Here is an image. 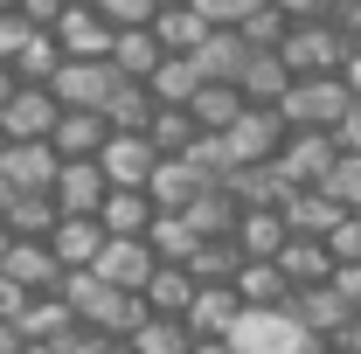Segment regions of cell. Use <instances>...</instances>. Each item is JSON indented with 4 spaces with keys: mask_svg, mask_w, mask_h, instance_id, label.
I'll return each instance as SVG.
<instances>
[{
    "mask_svg": "<svg viewBox=\"0 0 361 354\" xmlns=\"http://www.w3.org/2000/svg\"><path fill=\"white\" fill-rule=\"evenodd\" d=\"M7 354H56V348H49V341H14Z\"/></svg>",
    "mask_w": 361,
    "mask_h": 354,
    "instance_id": "cell-54",
    "label": "cell"
},
{
    "mask_svg": "<svg viewBox=\"0 0 361 354\" xmlns=\"http://www.w3.org/2000/svg\"><path fill=\"white\" fill-rule=\"evenodd\" d=\"M180 216L195 222V236H236V222H243V202H236V188L229 181H209Z\"/></svg>",
    "mask_w": 361,
    "mask_h": 354,
    "instance_id": "cell-18",
    "label": "cell"
},
{
    "mask_svg": "<svg viewBox=\"0 0 361 354\" xmlns=\"http://www.w3.org/2000/svg\"><path fill=\"white\" fill-rule=\"evenodd\" d=\"M126 70L111 63V56H63V70L49 77V90L63 97V104H84V111H104V97L118 84Z\"/></svg>",
    "mask_w": 361,
    "mask_h": 354,
    "instance_id": "cell-5",
    "label": "cell"
},
{
    "mask_svg": "<svg viewBox=\"0 0 361 354\" xmlns=\"http://www.w3.org/2000/svg\"><path fill=\"white\" fill-rule=\"evenodd\" d=\"M104 243H111V229H104L97 216H63L56 229H49V250L63 257V271L97 264V257H104Z\"/></svg>",
    "mask_w": 361,
    "mask_h": 354,
    "instance_id": "cell-14",
    "label": "cell"
},
{
    "mask_svg": "<svg viewBox=\"0 0 361 354\" xmlns=\"http://www.w3.org/2000/svg\"><path fill=\"white\" fill-rule=\"evenodd\" d=\"M28 35H35V21H28L21 7H0V56H7V63H14V49L28 42Z\"/></svg>",
    "mask_w": 361,
    "mask_h": 354,
    "instance_id": "cell-44",
    "label": "cell"
},
{
    "mask_svg": "<svg viewBox=\"0 0 361 354\" xmlns=\"http://www.w3.org/2000/svg\"><path fill=\"white\" fill-rule=\"evenodd\" d=\"M180 319L195 326V341H229L236 319H243V292H236V278H223V285H195V299H188Z\"/></svg>",
    "mask_w": 361,
    "mask_h": 354,
    "instance_id": "cell-7",
    "label": "cell"
},
{
    "mask_svg": "<svg viewBox=\"0 0 361 354\" xmlns=\"http://www.w3.org/2000/svg\"><path fill=\"white\" fill-rule=\"evenodd\" d=\"M21 299H28V292H21V285H14V278H7V271H0V312H7V319H14V306H21Z\"/></svg>",
    "mask_w": 361,
    "mask_h": 354,
    "instance_id": "cell-50",
    "label": "cell"
},
{
    "mask_svg": "<svg viewBox=\"0 0 361 354\" xmlns=\"http://www.w3.org/2000/svg\"><path fill=\"white\" fill-rule=\"evenodd\" d=\"M49 139H56L63 160H97L104 139H111V118H104V111H84V104H63V118H56Z\"/></svg>",
    "mask_w": 361,
    "mask_h": 354,
    "instance_id": "cell-15",
    "label": "cell"
},
{
    "mask_svg": "<svg viewBox=\"0 0 361 354\" xmlns=\"http://www.w3.org/2000/svg\"><path fill=\"white\" fill-rule=\"evenodd\" d=\"M56 35H63V49L70 56H111V21H104V7L97 0H70L63 14H56Z\"/></svg>",
    "mask_w": 361,
    "mask_h": 354,
    "instance_id": "cell-13",
    "label": "cell"
},
{
    "mask_svg": "<svg viewBox=\"0 0 361 354\" xmlns=\"http://www.w3.org/2000/svg\"><path fill=\"white\" fill-rule=\"evenodd\" d=\"M56 167H63L56 139H7V153H0V174L14 181V188H49Z\"/></svg>",
    "mask_w": 361,
    "mask_h": 354,
    "instance_id": "cell-17",
    "label": "cell"
},
{
    "mask_svg": "<svg viewBox=\"0 0 361 354\" xmlns=\"http://www.w3.org/2000/svg\"><path fill=\"white\" fill-rule=\"evenodd\" d=\"M153 243L146 236H111L104 243V257H97V271L111 278V285H126V292H146V278H153Z\"/></svg>",
    "mask_w": 361,
    "mask_h": 354,
    "instance_id": "cell-19",
    "label": "cell"
},
{
    "mask_svg": "<svg viewBox=\"0 0 361 354\" xmlns=\"http://www.w3.org/2000/svg\"><path fill=\"white\" fill-rule=\"evenodd\" d=\"M188 271H195L202 285H223V278L243 271V243H236V236H202L195 257H188Z\"/></svg>",
    "mask_w": 361,
    "mask_h": 354,
    "instance_id": "cell-37",
    "label": "cell"
},
{
    "mask_svg": "<svg viewBox=\"0 0 361 354\" xmlns=\"http://www.w3.org/2000/svg\"><path fill=\"white\" fill-rule=\"evenodd\" d=\"M278 264L292 285H319V278H334V250H326V236H285V250H278Z\"/></svg>",
    "mask_w": 361,
    "mask_h": 354,
    "instance_id": "cell-31",
    "label": "cell"
},
{
    "mask_svg": "<svg viewBox=\"0 0 361 354\" xmlns=\"http://www.w3.org/2000/svg\"><path fill=\"white\" fill-rule=\"evenodd\" d=\"M334 160H341V139L326 133V126H292L285 146H278V174L292 181V188H319V181L334 174Z\"/></svg>",
    "mask_w": 361,
    "mask_h": 354,
    "instance_id": "cell-4",
    "label": "cell"
},
{
    "mask_svg": "<svg viewBox=\"0 0 361 354\" xmlns=\"http://www.w3.org/2000/svg\"><path fill=\"white\" fill-rule=\"evenodd\" d=\"M153 35L167 42V56H188V49L209 35V21H202V7H195V0H160V14H153Z\"/></svg>",
    "mask_w": 361,
    "mask_h": 354,
    "instance_id": "cell-29",
    "label": "cell"
},
{
    "mask_svg": "<svg viewBox=\"0 0 361 354\" xmlns=\"http://www.w3.org/2000/svg\"><path fill=\"white\" fill-rule=\"evenodd\" d=\"M236 84H243L250 104H278V97L292 90V63H285L278 49H250V63H243V77H236Z\"/></svg>",
    "mask_w": 361,
    "mask_h": 354,
    "instance_id": "cell-26",
    "label": "cell"
},
{
    "mask_svg": "<svg viewBox=\"0 0 361 354\" xmlns=\"http://www.w3.org/2000/svg\"><path fill=\"white\" fill-rule=\"evenodd\" d=\"M63 56H70L63 35H56V28H35L28 42L14 49V77H21V84H49V77L63 70Z\"/></svg>",
    "mask_w": 361,
    "mask_h": 354,
    "instance_id": "cell-33",
    "label": "cell"
},
{
    "mask_svg": "<svg viewBox=\"0 0 361 354\" xmlns=\"http://www.w3.org/2000/svg\"><path fill=\"white\" fill-rule=\"evenodd\" d=\"M153 111H160V97L146 77H118L111 97H104V118H111V133H146L153 126Z\"/></svg>",
    "mask_w": 361,
    "mask_h": 354,
    "instance_id": "cell-20",
    "label": "cell"
},
{
    "mask_svg": "<svg viewBox=\"0 0 361 354\" xmlns=\"http://www.w3.org/2000/svg\"><path fill=\"white\" fill-rule=\"evenodd\" d=\"M97 354H139V348H133V341H126V334H118V341H104V348H97Z\"/></svg>",
    "mask_w": 361,
    "mask_h": 354,
    "instance_id": "cell-55",
    "label": "cell"
},
{
    "mask_svg": "<svg viewBox=\"0 0 361 354\" xmlns=\"http://www.w3.org/2000/svg\"><path fill=\"white\" fill-rule=\"evenodd\" d=\"M326 195H334L341 209H361V153H341V160H334V174H326Z\"/></svg>",
    "mask_w": 361,
    "mask_h": 354,
    "instance_id": "cell-41",
    "label": "cell"
},
{
    "mask_svg": "<svg viewBox=\"0 0 361 354\" xmlns=\"http://www.w3.org/2000/svg\"><path fill=\"white\" fill-rule=\"evenodd\" d=\"M126 341H133L139 354H188V348H195V326H188L180 312H153V306H146V319H139Z\"/></svg>",
    "mask_w": 361,
    "mask_h": 354,
    "instance_id": "cell-28",
    "label": "cell"
},
{
    "mask_svg": "<svg viewBox=\"0 0 361 354\" xmlns=\"http://www.w3.org/2000/svg\"><path fill=\"white\" fill-rule=\"evenodd\" d=\"M146 84H153V97H160V104H188L209 77H202V63H195V56H160V70H153Z\"/></svg>",
    "mask_w": 361,
    "mask_h": 354,
    "instance_id": "cell-36",
    "label": "cell"
},
{
    "mask_svg": "<svg viewBox=\"0 0 361 354\" xmlns=\"http://www.w3.org/2000/svg\"><path fill=\"white\" fill-rule=\"evenodd\" d=\"M160 56H167V42L153 35V21H146V28H118V35H111V63H118L126 77H153V70H160Z\"/></svg>",
    "mask_w": 361,
    "mask_h": 354,
    "instance_id": "cell-34",
    "label": "cell"
},
{
    "mask_svg": "<svg viewBox=\"0 0 361 354\" xmlns=\"http://www.w3.org/2000/svg\"><path fill=\"white\" fill-rule=\"evenodd\" d=\"M195 285H202V278H195L188 264H167V257H160V264H153V278H146V306H153V312H188Z\"/></svg>",
    "mask_w": 361,
    "mask_h": 354,
    "instance_id": "cell-35",
    "label": "cell"
},
{
    "mask_svg": "<svg viewBox=\"0 0 361 354\" xmlns=\"http://www.w3.org/2000/svg\"><path fill=\"white\" fill-rule=\"evenodd\" d=\"M278 111H285V126H341L348 111H355V90L341 70H319V77H292V90L278 97Z\"/></svg>",
    "mask_w": 361,
    "mask_h": 354,
    "instance_id": "cell-3",
    "label": "cell"
},
{
    "mask_svg": "<svg viewBox=\"0 0 361 354\" xmlns=\"http://www.w3.org/2000/svg\"><path fill=\"white\" fill-rule=\"evenodd\" d=\"M14 84H21V77H14V63H7V56H0V104H7V97H14Z\"/></svg>",
    "mask_w": 361,
    "mask_h": 354,
    "instance_id": "cell-51",
    "label": "cell"
},
{
    "mask_svg": "<svg viewBox=\"0 0 361 354\" xmlns=\"http://www.w3.org/2000/svg\"><path fill=\"white\" fill-rule=\"evenodd\" d=\"M14 341H21V326H14V319H7V312H0V354L14 348Z\"/></svg>",
    "mask_w": 361,
    "mask_h": 354,
    "instance_id": "cell-53",
    "label": "cell"
},
{
    "mask_svg": "<svg viewBox=\"0 0 361 354\" xmlns=\"http://www.w3.org/2000/svg\"><path fill=\"white\" fill-rule=\"evenodd\" d=\"M56 118H63V97H56L49 84H14V97L0 104L7 139H49V133H56Z\"/></svg>",
    "mask_w": 361,
    "mask_h": 354,
    "instance_id": "cell-8",
    "label": "cell"
},
{
    "mask_svg": "<svg viewBox=\"0 0 361 354\" xmlns=\"http://www.w3.org/2000/svg\"><path fill=\"white\" fill-rule=\"evenodd\" d=\"M202 188H209V174H202L188 153H160V167H153V181H146L153 209H174V216L195 202V195H202Z\"/></svg>",
    "mask_w": 361,
    "mask_h": 354,
    "instance_id": "cell-16",
    "label": "cell"
},
{
    "mask_svg": "<svg viewBox=\"0 0 361 354\" xmlns=\"http://www.w3.org/2000/svg\"><path fill=\"white\" fill-rule=\"evenodd\" d=\"M278 56L292 63V77H319V70H348V56H355V35L334 21V14H299L292 28H285V42Z\"/></svg>",
    "mask_w": 361,
    "mask_h": 354,
    "instance_id": "cell-2",
    "label": "cell"
},
{
    "mask_svg": "<svg viewBox=\"0 0 361 354\" xmlns=\"http://www.w3.org/2000/svg\"><path fill=\"white\" fill-rule=\"evenodd\" d=\"M326 250H334V264H361V209H348L326 229Z\"/></svg>",
    "mask_w": 361,
    "mask_h": 354,
    "instance_id": "cell-42",
    "label": "cell"
},
{
    "mask_svg": "<svg viewBox=\"0 0 361 354\" xmlns=\"http://www.w3.org/2000/svg\"><path fill=\"white\" fill-rule=\"evenodd\" d=\"M70 319H77V306L63 299V285H56V292H28V299L14 306V326H21V341H56Z\"/></svg>",
    "mask_w": 361,
    "mask_h": 354,
    "instance_id": "cell-23",
    "label": "cell"
},
{
    "mask_svg": "<svg viewBox=\"0 0 361 354\" xmlns=\"http://www.w3.org/2000/svg\"><path fill=\"white\" fill-rule=\"evenodd\" d=\"M285 133H292V126H285V111H278V104H243V118H236L223 139H229V153H236V160H278Z\"/></svg>",
    "mask_w": 361,
    "mask_h": 354,
    "instance_id": "cell-9",
    "label": "cell"
},
{
    "mask_svg": "<svg viewBox=\"0 0 361 354\" xmlns=\"http://www.w3.org/2000/svg\"><path fill=\"white\" fill-rule=\"evenodd\" d=\"M278 209H285V222H292V229H299V236H326V229H334V222L348 216V209H341V202H334V195H326V181H319V188H292V195H285V202H278Z\"/></svg>",
    "mask_w": 361,
    "mask_h": 354,
    "instance_id": "cell-25",
    "label": "cell"
},
{
    "mask_svg": "<svg viewBox=\"0 0 361 354\" xmlns=\"http://www.w3.org/2000/svg\"><path fill=\"white\" fill-rule=\"evenodd\" d=\"M97 7H104L111 28H146V21L160 14V0H97Z\"/></svg>",
    "mask_w": 361,
    "mask_h": 354,
    "instance_id": "cell-43",
    "label": "cell"
},
{
    "mask_svg": "<svg viewBox=\"0 0 361 354\" xmlns=\"http://www.w3.org/2000/svg\"><path fill=\"white\" fill-rule=\"evenodd\" d=\"M195 7H202L209 28H236V21H243L250 7H264V0H195Z\"/></svg>",
    "mask_w": 361,
    "mask_h": 354,
    "instance_id": "cell-45",
    "label": "cell"
},
{
    "mask_svg": "<svg viewBox=\"0 0 361 354\" xmlns=\"http://www.w3.org/2000/svg\"><path fill=\"white\" fill-rule=\"evenodd\" d=\"M334 139H341V153H361V104L341 118V126H334Z\"/></svg>",
    "mask_w": 361,
    "mask_h": 354,
    "instance_id": "cell-47",
    "label": "cell"
},
{
    "mask_svg": "<svg viewBox=\"0 0 361 354\" xmlns=\"http://www.w3.org/2000/svg\"><path fill=\"white\" fill-rule=\"evenodd\" d=\"M334 285H341V292L361 306V264H334Z\"/></svg>",
    "mask_w": 361,
    "mask_h": 354,
    "instance_id": "cell-49",
    "label": "cell"
},
{
    "mask_svg": "<svg viewBox=\"0 0 361 354\" xmlns=\"http://www.w3.org/2000/svg\"><path fill=\"white\" fill-rule=\"evenodd\" d=\"M97 160H104L111 188H146V181H153V167H160V146H153L146 133H111Z\"/></svg>",
    "mask_w": 361,
    "mask_h": 354,
    "instance_id": "cell-12",
    "label": "cell"
},
{
    "mask_svg": "<svg viewBox=\"0 0 361 354\" xmlns=\"http://www.w3.org/2000/svg\"><path fill=\"white\" fill-rule=\"evenodd\" d=\"M49 195H56L63 216H97L104 195H111V174H104V160H63L56 181H49Z\"/></svg>",
    "mask_w": 361,
    "mask_h": 354,
    "instance_id": "cell-6",
    "label": "cell"
},
{
    "mask_svg": "<svg viewBox=\"0 0 361 354\" xmlns=\"http://www.w3.org/2000/svg\"><path fill=\"white\" fill-rule=\"evenodd\" d=\"M146 243H153V257H167V264H188L202 236H195V222H188V216L160 209V216H153V229H146Z\"/></svg>",
    "mask_w": 361,
    "mask_h": 354,
    "instance_id": "cell-38",
    "label": "cell"
},
{
    "mask_svg": "<svg viewBox=\"0 0 361 354\" xmlns=\"http://www.w3.org/2000/svg\"><path fill=\"white\" fill-rule=\"evenodd\" d=\"M278 7H285L292 21H299V14H341V0H278Z\"/></svg>",
    "mask_w": 361,
    "mask_h": 354,
    "instance_id": "cell-48",
    "label": "cell"
},
{
    "mask_svg": "<svg viewBox=\"0 0 361 354\" xmlns=\"http://www.w3.org/2000/svg\"><path fill=\"white\" fill-rule=\"evenodd\" d=\"M285 236H292V222H285V209H271V202H250L243 222H236L243 257H278V250H285Z\"/></svg>",
    "mask_w": 361,
    "mask_h": 354,
    "instance_id": "cell-24",
    "label": "cell"
},
{
    "mask_svg": "<svg viewBox=\"0 0 361 354\" xmlns=\"http://www.w3.org/2000/svg\"><path fill=\"white\" fill-rule=\"evenodd\" d=\"M14 7H21V14L35 21V28H56V14H63L70 0H14Z\"/></svg>",
    "mask_w": 361,
    "mask_h": 354,
    "instance_id": "cell-46",
    "label": "cell"
},
{
    "mask_svg": "<svg viewBox=\"0 0 361 354\" xmlns=\"http://www.w3.org/2000/svg\"><path fill=\"white\" fill-rule=\"evenodd\" d=\"M7 243H14V229H7V222H0V257H7Z\"/></svg>",
    "mask_w": 361,
    "mask_h": 354,
    "instance_id": "cell-56",
    "label": "cell"
},
{
    "mask_svg": "<svg viewBox=\"0 0 361 354\" xmlns=\"http://www.w3.org/2000/svg\"><path fill=\"white\" fill-rule=\"evenodd\" d=\"M63 299H70V306H77V319H90L97 334H133L139 319H146V292H126V285H111L97 264L63 271Z\"/></svg>",
    "mask_w": 361,
    "mask_h": 354,
    "instance_id": "cell-1",
    "label": "cell"
},
{
    "mask_svg": "<svg viewBox=\"0 0 361 354\" xmlns=\"http://www.w3.org/2000/svg\"><path fill=\"white\" fill-rule=\"evenodd\" d=\"M153 216H160V209H153V195H146V188H111V195H104V209H97V222H104L111 236H146Z\"/></svg>",
    "mask_w": 361,
    "mask_h": 354,
    "instance_id": "cell-27",
    "label": "cell"
},
{
    "mask_svg": "<svg viewBox=\"0 0 361 354\" xmlns=\"http://www.w3.org/2000/svg\"><path fill=\"white\" fill-rule=\"evenodd\" d=\"M188 354H236V341H195Z\"/></svg>",
    "mask_w": 361,
    "mask_h": 354,
    "instance_id": "cell-52",
    "label": "cell"
},
{
    "mask_svg": "<svg viewBox=\"0 0 361 354\" xmlns=\"http://www.w3.org/2000/svg\"><path fill=\"white\" fill-rule=\"evenodd\" d=\"M236 292H243V306H285V299H292V278H285L278 257H243Z\"/></svg>",
    "mask_w": 361,
    "mask_h": 354,
    "instance_id": "cell-30",
    "label": "cell"
},
{
    "mask_svg": "<svg viewBox=\"0 0 361 354\" xmlns=\"http://www.w3.org/2000/svg\"><path fill=\"white\" fill-rule=\"evenodd\" d=\"M243 104H250V97H243V84H229V77H209V84L188 97V111H195L202 133H229V126L243 118Z\"/></svg>",
    "mask_w": 361,
    "mask_h": 354,
    "instance_id": "cell-21",
    "label": "cell"
},
{
    "mask_svg": "<svg viewBox=\"0 0 361 354\" xmlns=\"http://www.w3.org/2000/svg\"><path fill=\"white\" fill-rule=\"evenodd\" d=\"M0 271H7L21 292H56V285H63V257L49 250V236H14L7 257H0Z\"/></svg>",
    "mask_w": 361,
    "mask_h": 354,
    "instance_id": "cell-11",
    "label": "cell"
},
{
    "mask_svg": "<svg viewBox=\"0 0 361 354\" xmlns=\"http://www.w3.org/2000/svg\"><path fill=\"white\" fill-rule=\"evenodd\" d=\"M7 229H14V236H49V229H56V222H63V209H56V195H49V188H14V202H7Z\"/></svg>",
    "mask_w": 361,
    "mask_h": 354,
    "instance_id": "cell-32",
    "label": "cell"
},
{
    "mask_svg": "<svg viewBox=\"0 0 361 354\" xmlns=\"http://www.w3.org/2000/svg\"><path fill=\"white\" fill-rule=\"evenodd\" d=\"M188 56L202 63V77H229V84H236V77H243V63H250V35H243V28H209Z\"/></svg>",
    "mask_w": 361,
    "mask_h": 354,
    "instance_id": "cell-22",
    "label": "cell"
},
{
    "mask_svg": "<svg viewBox=\"0 0 361 354\" xmlns=\"http://www.w3.org/2000/svg\"><path fill=\"white\" fill-rule=\"evenodd\" d=\"M0 7H14V0H0Z\"/></svg>",
    "mask_w": 361,
    "mask_h": 354,
    "instance_id": "cell-58",
    "label": "cell"
},
{
    "mask_svg": "<svg viewBox=\"0 0 361 354\" xmlns=\"http://www.w3.org/2000/svg\"><path fill=\"white\" fill-rule=\"evenodd\" d=\"M146 139H153L160 153H188V146L202 139V126H195V111H188V104H160V111H153V126H146Z\"/></svg>",
    "mask_w": 361,
    "mask_h": 354,
    "instance_id": "cell-39",
    "label": "cell"
},
{
    "mask_svg": "<svg viewBox=\"0 0 361 354\" xmlns=\"http://www.w3.org/2000/svg\"><path fill=\"white\" fill-rule=\"evenodd\" d=\"M236 28L250 35V49H278V42H285V28H292V14H285L278 0H264V7H250Z\"/></svg>",
    "mask_w": 361,
    "mask_h": 354,
    "instance_id": "cell-40",
    "label": "cell"
},
{
    "mask_svg": "<svg viewBox=\"0 0 361 354\" xmlns=\"http://www.w3.org/2000/svg\"><path fill=\"white\" fill-rule=\"evenodd\" d=\"M0 153H7V126H0Z\"/></svg>",
    "mask_w": 361,
    "mask_h": 354,
    "instance_id": "cell-57",
    "label": "cell"
},
{
    "mask_svg": "<svg viewBox=\"0 0 361 354\" xmlns=\"http://www.w3.org/2000/svg\"><path fill=\"white\" fill-rule=\"evenodd\" d=\"M285 312L299 319V326H313V334H334V326H348L355 319V299L334 285V278H319V285H292V299H285Z\"/></svg>",
    "mask_w": 361,
    "mask_h": 354,
    "instance_id": "cell-10",
    "label": "cell"
}]
</instances>
